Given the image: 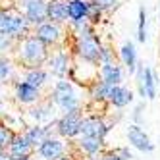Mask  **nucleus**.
Returning <instances> with one entry per match:
<instances>
[{
  "label": "nucleus",
  "mask_w": 160,
  "mask_h": 160,
  "mask_svg": "<svg viewBox=\"0 0 160 160\" xmlns=\"http://www.w3.org/2000/svg\"><path fill=\"white\" fill-rule=\"evenodd\" d=\"M54 100H56V104H58L62 110H66V114L77 110V104H79L77 97L73 95V91H72V85L68 81H58V83H56Z\"/></svg>",
  "instance_id": "1"
},
{
  "label": "nucleus",
  "mask_w": 160,
  "mask_h": 160,
  "mask_svg": "<svg viewBox=\"0 0 160 160\" xmlns=\"http://www.w3.org/2000/svg\"><path fill=\"white\" fill-rule=\"evenodd\" d=\"M21 58L27 60L29 64H41L47 56V50H44V42L39 41L37 37H29L21 42Z\"/></svg>",
  "instance_id": "2"
},
{
  "label": "nucleus",
  "mask_w": 160,
  "mask_h": 160,
  "mask_svg": "<svg viewBox=\"0 0 160 160\" xmlns=\"http://www.w3.org/2000/svg\"><path fill=\"white\" fill-rule=\"evenodd\" d=\"M27 19L23 16H16L10 12H0V35L16 37L21 31H25Z\"/></svg>",
  "instance_id": "3"
},
{
  "label": "nucleus",
  "mask_w": 160,
  "mask_h": 160,
  "mask_svg": "<svg viewBox=\"0 0 160 160\" xmlns=\"http://www.w3.org/2000/svg\"><path fill=\"white\" fill-rule=\"evenodd\" d=\"M81 123H83V120H81V114H79L77 110L68 112L66 116L58 122V131L64 137H73V135H77L79 131H81Z\"/></svg>",
  "instance_id": "4"
},
{
  "label": "nucleus",
  "mask_w": 160,
  "mask_h": 160,
  "mask_svg": "<svg viewBox=\"0 0 160 160\" xmlns=\"http://www.w3.org/2000/svg\"><path fill=\"white\" fill-rule=\"evenodd\" d=\"M25 19L29 23H39L42 25V21L47 19V4L42 0H31L25 4Z\"/></svg>",
  "instance_id": "5"
},
{
  "label": "nucleus",
  "mask_w": 160,
  "mask_h": 160,
  "mask_svg": "<svg viewBox=\"0 0 160 160\" xmlns=\"http://www.w3.org/2000/svg\"><path fill=\"white\" fill-rule=\"evenodd\" d=\"M128 139H129V143L133 145V147H137L139 151H152V143H151V139L147 137V133L139 128V125H131L129 128V131H128Z\"/></svg>",
  "instance_id": "6"
},
{
  "label": "nucleus",
  "mask_w": 160,
  "mask_h": 160,
  "mask_svg": "<svg viewBox=\"0 0 160 160\" xmlns=\"http://www.w3.org/2000/svg\"><path fill=\"white\" fill-rule=\"evenodd\" d=\"M81 131H83L85 137H97V139H102V137L106 135L108 128L104 125V122L98 120V118H87L81 123Z\"/></svg>",
  "instance_id": "7"
},
{
  "label": "nucleus",
  "mask_w": 160,
  "mask_h": 160,
  "mask_svg": "<svg viewBox=\"0 0 160 160\" xmlns=\"http://www.w3.org/2000/svg\"><path fill=\"white\" fill-rule=\"evenodd\" d=\"M77 48H79V54H81L85 60H89V62L98 60V56H100V44H98L97 39H93V37L83 39L81 42H79Z\"/></svg>",
  "instance_id": "8"
},
{
  "label": "nucleus",
  "mask_w": 160,
  "mask_h": 160,
  "mask_svg": "<svg viewBox=\"0 0 160 160\" xmlns=\"http://www.w3.org/2000/svg\"><path fill=\"white\" fill-rule=\"evenodd\" d=\"M39 152L42 158H60L64 152V145L58 139H44L39 147Z\"/></svg>",
  "instance_id": "9"
},
{
  "label": "nucleus",
  "mask_w": 160,
  "mask_h": 160,
  "mask_svg": "<svg viewBox=\"0 0 160 160\" xmlns=\"http://www.w3.org/2000/svg\"><path fill=\"white\" fill-rule=\"evenodd\" d=\"M47 18L52 21H64L68 19V2L64 0H52L47 4Z\"/></svg>",
  "instance_id": "10"
},
{
  "label": "nucleus",
  "mask_w": 160,
  "mask_h": 160,
  "mask_svg": "<svg viewBox=\"0 0 160 160\" xmlns=\"http://www.w3.org/2000/svg\"><path fill=\"white\" fill-rule=\"evenodd\" d=\"M37 39L42 42H56L60 39V29L58 25H54L52 21L50 23H42L37 27Z\"/></svg>",
  "instance_id": "11"
},
{
  "label": "nucleus",
  "mask_w": 160,
  "mask_h": 160,
  "mask_svg": "<svg viewBox=\"0 0 160 160\" xmlns=\"http://www.w3.org/2000/svg\"><path fill=\"white\" fill-rule=\"evenodd\" d=\"M122 81V70L116 64H104L102 66V83L110 87H116Z\"/></svg>",
  "instance_id": "12"
},
{
  "label": "nucleus",
  "mask_w": 160,
  "mask_h": 160,
  "mask_svg": "<svg viewBox=\"0 0 160 160\" xmlns=\"http://www.w3.org/2000/svg\"><path fill=\"white\" fill-rule=\"evenodd\" d=\"M108 98H110V102H112L114 106H125V104H129V102H131L133 95H131V91L123 89V87H112Z\"/></svg>",
  "instance_id": "13"
},
{
  "label": "nucleus",
  "mask_w": 160,
  "mask_h": 160,
  "mask_svg": "<svg viewBox=\"0 0 160 160\" xmlns=\"http://www.w3.org/2000/svg\"><path fill=\"white\" fill-rule=\"evenodd\" d=\"M87 4L85 0H70L68 2V18H72L73 21H79L87 18Z\"/></svg>",
  "instance_id": "14"
},
{
  "label": "nucleus",
  "mask_w": 160,
  "mask_h": 160,
  "mask_svg": "<svg viewBox=\"0 0 160 160\" xmlns=\"http://www.w3.org/2000/svg\"><path fill=\"white\" fill-rule=\"evenodd\" d=\"M16 91H18V98L21 102H33V100L39 97V91L35 87H31L29 83H19Z\"/></svg>",
  "instance_id": "15"
},
{
  "label": "nucleus",
  "mask_w": 160,
  "mask_h": 160,
  "mask_svg": "<svg viewBox=\"0 0 160 160\" xmlns=\"http://www.w3.org/2000/svg\"><path fill=\"white\" fill-rule=\"evenodd\" d=\"M50 70H52V73H56V75H62V73H66V70H68V56L66 54H56V56H52L50 58Z\"/></svg>",
  "instance_id": "16"
},
{
  "label": "nucleus",
  "mask_w": 160,
  "mask_h": 160,
  "mask_svg": "<svg viewBox=\"0 0 160 160\" xmlns=\"http://www.w3.org/2000/svg\"><path fill=\"white\" fill-rule=\"evenodd\" d=\"M122 60H123L125 66H128L129 73H133V70H135V48H133L131 42L122 47Z\"/></svg>",
  "instance_id": "17"
},
{
  "label": "nucleus",
  "mask_w": 160,
  "mask_h": 160,
  "mask_svg": "<svg viewBox=\"0 0 160 160\" xmlns=\"http://www.w3.org/2000/svg\"><path fill=\"white\" fill-rule=\"evenodd\" d=\"M143 87H145V95L148 98H154L156 97V89H154V75H152V70L147 68L143 72Z\"/></svg>",
  "instance_id": "18"
},
{
  "label": "nucleus",
  "mask_w": 160,
  "mask_h": 160,
  "mask_svg": "<svg viewBox=\"0 0 160 160\" xmlns=\"http://www.w3.org/2000/svg\"><path fill=\"white\" fill-rule=\"evenodd\" d=\"M10 147H12L14 156H27L29 148H31V145H29V141L25 139V137H21V139H14Z\"/></svg>",
  "instance_id": "19"
},
{
  "label": "nucleus",
  "mask_w": 160,
  "mask_h": 160,
  "mask_svg": "<svg viewBox=\"0 0 160 160\" xmlns=\"http://www.w3.org/2000/svg\"><path fill=\"white\" fill-rule=\"evenodd\" d=\"M100 147H102V143H100V139H97V137H83L81 139V148L89 154L98 152Z\"/></svg>",
  "instance_id": "20"
},
{
  "label": "nucleus",
  "mask_w": 160,
  "mask_h": 160,
  "mask_svg": "<svg viewBox=\"0 0 160 160\" xmlns=\"http://www.w3.org/2000/svg\"><path fill=\"white\" fill-rule=\"evenodd\" d=\"M48 129H44V128H31L25 135V139L29 141V145H35V143H42L44 141V137H47Z\"/></svg>",
  "instance_id": "21"
},
{
  "label": "nucleus",
  "mask_w": 160,
  "mask_h": 160,
  "mask_svg": "<svg viewBox=\"0 0 160 160\" xmlns=\"http://www.w3.org/2000/svg\"><path fill=\"white\" fill-rule=\"evenodd\" d=\"M44 79H47V75H44V72H41V70H33V72H29L27 73V81L25 83H29L31 87H41L42 83H44Z\"/></svg>",
  "instance_id": "22"
},
{
  "label": "nucleus",
  "mask_w": 160,
  "mask_h": 160,
  "mask_svg": "<svg viewBox=\"0 0 160 160\" xmlns=\"http://www.w3.org/2000/svg\"><path fill=\"white\" fill-rule=\"evenodd\" d=\"M100 12H102V8L95 2H89L87 4V19H91V21H97L98 19V16H100Z\"/></svg>",
  "instance_id": "23"
},
{
  "label": "nucleus",
  "mask_w": 160,
  "mask_h": 160,
  "mask_svg": "<svg viewBox=\"0 0 160 160\" xmlns=\"http://www.w3.org/2000/svg\"><path fill=\"white\" fill-rule=\"evenodd\" d=\"M12 141H14L12 131L6 129V128H0V151H2V148H6L8 145H12Z\"/></svg>",
  "instance_id": "24"
},
{
  "label": "nucleus",
  "mask_w": 160,
  "mask_h": 160,
  "mask_svg": "<svg viewBox=\"0 0 160 160\" xmlns=\"http://www.w3.org/2000/svg\"><path fill=\"white\" fill-rule=\"evenodd\" d=\"M145 10L141 8L139 10V35H137V37H139V41L141 42H145V39H147V33H145Z\"/></svg>",
  "instance_id": "25"
},
{
  "label": "nucleus",
  "mask_w": 160,
  "mask_h": 160,
  "mask_svg": "<svg viewBox=\"0 0 160 160\" xmlns=\"http://www.w3.org/2000/svg\"><path fill=\"white\" fill-rule=\"evenodd\" d=\"M110 91H112V87H110V85L100 83V85L95 89V97H97V98H104V97H108V95H110Z\"/></svg>",
  "instance_id": "26"
},
{
  "label": "nucleus",
  "mask_w": 160,
  "mask_h": 160,
  "mask_svg": "<svg viewBox=\"0 0 160 160\" xmlns=\"http://www.w3.org/2000/svg\"><path fill=\"white\" fill-rule=\"evenodd\" d=\"M8 75H10V62L4 60V58H0V81L6 79Z\"/></svg>",
  "instance_id": "27"
},
{
  "label": "nucleus",
  "mask_w": 160,
  "mask_h": 160,
  "mask_svg": "<svg viewBox=\"0 0 160 160\" xmlns=\"http://www.w3.org/2000/svg\"><path fill=\"white\" fill-rule=\"evenodd\" d=\"M95 2H97L100 8H110V6L116 4V0H95Z\"/></svg>",
  "instance_id": "28"
},
{
  "label": "nucleus",
  "mask_w": 160,
  "mask_h": 160,
  "mask_svg": "<svg viewBox=\"0 0 160 160\" xmlns=\"http://www.w3.org/2000/svg\"><path fill=\"white\" fill-rule=\"evenodd\" d=\"M106 160H122V158H120V156H116V154H110Z\"/></svg>",
  "instance_id": "29"
},
{
  "label": "nucleus",
  "mask_w": 160,
  "mask_h": 160,
  "mask_svg": "<svg viewBox=\"0 0 160 160\" xmlns=\"http://www.w3.org/2000/svg\"><path fill=\"white\" fill-rule=\"evenodd\" d=\"M12 160H27V156H12Z\"/></svg>",
  "instance_id": "30"
},
{
  "label": "nucleus",
  "mask_w": 160,
  "mask_h": 160,
  "mask_svg": "<svg viewBox=\"0 0 160 160\" xmlns=\"http://www.w3.org/2000/svg\"><path fill=\"white\" fill-rule=\"evenodd\" d=\"M60 160H68V158H60Z\"/></svg>",
  "instance_id": "31"
}]
</instances>
